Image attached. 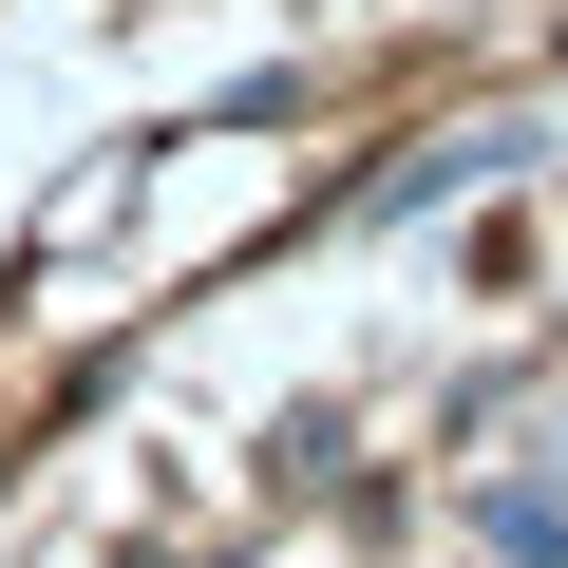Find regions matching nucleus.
Segmentation results:
<instances>
[{
	"mask_svg": "<svg viewBox=\"0 0 568 568\" xmlns=\"http://www.w3.org/2000/svg\"><path fill=\"white\" fill-rule=\"evenodd\" d=\"M530 493H568V436H549V474H530Z\"/></svg>",
	"mask_w": 568,
	"mask_h": 568,
	"instance_id": "1",
	"label": "nucleus"
}]
</instances>
